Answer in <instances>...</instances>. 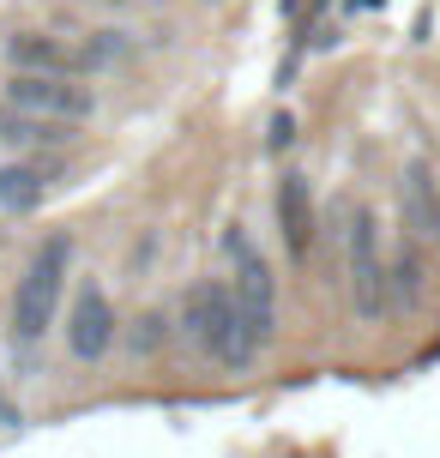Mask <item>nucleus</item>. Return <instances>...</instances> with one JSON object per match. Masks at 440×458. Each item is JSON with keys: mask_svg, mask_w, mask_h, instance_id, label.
Instances as JSON below:
<instances>
[{"mask_svg": "<svg viewBox=\"0 0 440 458\" xmlns=\"http://www.w3.org/2000/svg\"><path fill=\"white\" fill-rule=\"evenodd\" d=\"M175 332H182L187 350H199L206 362L230 368V374H248L259 362L248 350V332H241V314H235V290L224 277H193L187 284L182 308H175Z\"/></svg>", "mask_w": 440, "mask_h": 458, "instance_id": "1", "label": "nucleus"}, {"mask_svg": "<svg viewBox=\"0 0 440 458\" xmlns=\"http://www.w3.org/2000/svg\"><path fill=\"white\" fill-rule=\"evenodd\" d=\"M67 259H72V242L67 235H48L43 248L30 253V266H24L19 290H13V326H6V338H13L19 356H37V344L48 338V326H55V314H61Z\"/></svg>", "mask_w": 440, "mask_h": 458, "instance_id": "2", "label": "nucleus"}, {"mask_svg": "<svg viewBox=\"0 0 440 458\" xmlns=\"http://www.w3.org/2000/svg\"><path fill=\"white\" fill-rule=\"evenodd\" d=\"M344 277L356 320H386L393 314V277H386V248H380V217L374 206L350 199L344 206Z\"/></svg>", "mask_w": 440, "mask_h": 458, "instance_id": "3", "label": "nucleus"}, {"mask_svg": "<svg viewBox=\"0 0 440 458\" xmlns=\"http://www.w3.org/2000/svg\"><path fill=\"white\" fill-rule=\"evenodd\" d=\"M224 253H230V266H235V284H230V290H235V314H241L248 350H254V356H266V350H272V338H278V277H272V259L259 253V242L241 224L224 235Z\"/></svg>", "mask_w": 440, "mask_h": 458, "instance_id": "4", "label": "nucleus"}, {"mask_svg": "<svg viewBox=\"0 0 440 458\" xmlns=\"http://www.w3.org/2000/svg\"><path fill=\"white\" fill-rule=\"evenodd\" d=\"M6 109L37 114V121H61V127H79L97 114L91 85H72V79H43V72H6Z\"/></svg>", "mask_w": 440, "mask_h": 458, "instance_id": "5", "label": "nucleus"}, {"mask_svg": "<svg viewBox=\"0 0 440 458\" xmlns=\"http://www.w3.org/2000/svg\"><path fill=\"white\" fill-rule=\"evenodd\" d=\"M109 344H115V301H109V290L103 284H79L72 290V308H67V350L72 362H103L109 356Z\"/></svg>", "mask_w": 440, "mask_h": 458, "instance_id": "6", "label": "nucleus"}, {"mask_svg": "<svg viewBox=\"0 0 440 458\" xmlns=\"http://www.w3.org/2000/svg\"><path fill=\"white\" fill-rule=\"evenodd\" d=\"M0 55H6V67H13V72H43V79H85L79 43L55 37V30H13Z\"/></svg>", "mask_w": 440, "mask_h": 458, "instance_id": "7", "label": "nucleus"}, {"mask_svg": "<svg viewBox=\"0 0 440 458\" xmlns=\"http://www.w3.org/2000/svg\"><path fill=\"white\" fill-rule=\"evenodd\" d=\"M398 187H404V217H410V235L440 248V182H435V169H428L422 157H410Z\"/></svg>", "mask_w": 440, "mask_h": 458, "instance_id": "8", "label": "nucleus"}, {"mask_svg": "<svg viewBox=\"0 0 440 458\" xmlns=\"http://www.w3.org/2000/svg\"><path fill=\"white\" fill-rule=\"evenodd\" d=\"M278 229L290 259H308V248H314V187H308V175L278 182Z\"/></svg>", "mask_w": 440, "mask_h": 458, "instance_id": "9", "label": "nucleus"}, {"mask_svg": "<svg viewBox=\"0 0 440 458\" xmlns=\"http://www.w3.org/2000/svg\"><path fill=\"white\" fill-rule=\"evenodd\" d=\"M386 277H393V314H417L422 296H428V253L422 242H398V253L386 259Z\"/></svg>", "mask_w": 440, "mask_h": 458, "instance_id": "10", "label": "nucleus"}, {"mask_svg": "<svg viewBox=\"0 0 440 458\" xmlns=\"http://www.w3.org/2000/svg\"><path fill=\"white\" fill-rule=\"evenodd\" d=\"M0 145L6 151H61V145H72V127L37 121V114H19V109L0 103Z\"/></svg>", "mask_w": 440, "mask_h": 458, "instance_id": "11", "label": "nucleus"}, {"mask_svg": "<svg viewBox=\"0 0 440 458\" xmlns=\"http://www.w3.org/2000/svg\"><path fill=\"white\" fill-rule=\"evenodd\" d=\"M48 199V169L43 163H0V211L6 217H24V211H37Z\"/></svg>", "mask_w": 440, "mask_h": 458, "instance_id": "12", "label": "nucleus"}, {"mask_svg": "<svg viewBox=\"0 0 440 458\" xmlns=\"http://www.w3.org/2000/svg\"><path fill=\"white\" fill-rule=\"evenodd\" d=\"M79 61H85V72H103L115 61H127V30H91L79 43Z\"/></svg>", "mask_w": 440, "mask_h": 458, "instance_id": "13", "label": "nucleus"}, {"mask_svg": "<svg viewBox=\"0 0 440 458\" xmlns=\"http://www.w3.org/2000/svg\"><path fill=\"white\" fill-rule=\"evenodd\" d=\"M163 338H169V320H163L157 308H145L140 320H133V356H157Z\"/></svg>", "mask_w": 440, "mask_h": 458, "instance_id": "14", "label": "nucleus"}, {"mask_svg": "<svg viewBox=\"0 0 440 458\" xmlns=\"http://www.w3.org/2000/svg\"><path fill=\"white\" fill-rule=\"evenodd\" d=\"M290 139H296V121L290 114H272V151H283Z\"/></svg>", "mask_w": 440, "mask_h": 458, "instance_id": "15", "label": "nucleus"}, {"mask_svg": "<svg viewBox=\"0 0 440 458\" xmlns=\"http://www.w3.org/2000/svg\"><path fill=\"white\" fill-rule=\"evenodd\" d=\"M13 422V404H6V380H0V428Z\"/></svg>", "mask_w": 440, "mask_h": 458, "instance_id": "16", "label": "nucleus"}, {"mask_svg": "<svg viewBox=\"0 0 440 458\" xmlns=\"http://www.w3.org/2000/svg\"><path fill=\"white\" fill-rule=\"evenodd\" d=\"M0 242H6V235H0Z\"/></svg>", "mask_w": 440, "mask_h": 458, "instance_id": "17", "label": "nucleus"}]
</instances>
